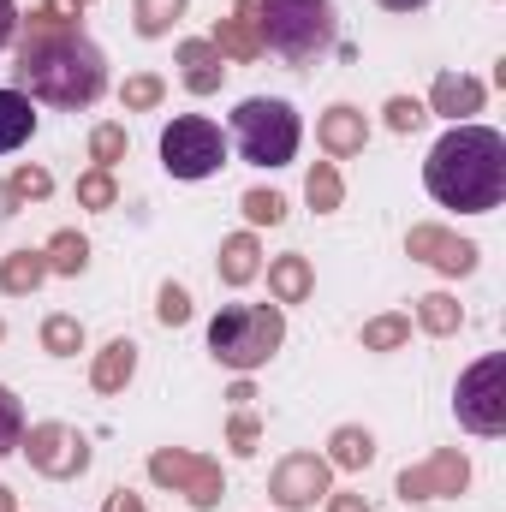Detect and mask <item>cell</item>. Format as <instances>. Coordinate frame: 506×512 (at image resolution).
Listing matches in <instances>:
<instances>
[{"label": "cell", "mask_w": 506, "mask_h": 512, "mask_svg": "<svg viewBox=\"0 0 506 512\" xmlns=\"http://www.w3.org/2000/svg\"><path fill=\"white\" fill-rule=\"evenodd\" d=\"M423 185L441 209L489 215L506 197V137L495 126H453L435 137L423 161Z\"/></svg>", "instance_id": "obj_1"}, {"label": "cell", "mask_w": 506, "mask_h": 512, "mask_svg": "<svg viewBox=\"0 0 506 512\" xmlns=\"http://www.w3.org/2000/svg\"><path fill=\"white\" fill-rule=\"evenodd\" d=\"M12 90H24L30 102L48 108H90L108 90V60L84 30H54V36H24L18 42V66H12Z\"/></svg>", "instance_id": "obj_2"}, {"label": "cell", "mask_w": 506, "mask_h": 512, "mask_svg": "<svg viewBox=\"0 0 506 512\" xmlns=\"http://www.w3.org/2000/svg\"><path fill=\"white\" fill-rule=\"evenodd\" d=\"M286 346V310L280 304H227L215 322H209V352L215 364L251 376L262 370L274 352Z\"/></svg>", "instance_id": "obj_3"}, {"label": "cell", "mask_w": 506, "mask_h": 512, "mask_svg": "<svg viewBox=\"0 0 506 512\" xmlns=\"http://www.w3.org/2000/svg\"><path fill=\"white\" fill-rule=\"evenodd\" d=\"M256 36L280 60H316L334 42V0H262Z\"/></svg>", "instance_id": "obj_4"}, {"label": "cell", "mask_w": 506, "mask_h": 512, "mask_svg": "<svg viewBox=\"0 0 506 512\" xmlns=\"http://www.w3.org/2000/svg\"><path fill=\"white\" fill-rule=\"evenodd\" d=\"M298 137H304V126H298L292 102H280V96H245L233 108V149L251 167H286L298 155Z\"/></svg>", "instance_id": "obj_5"}, {"label": "cell", "mask_w": 506, "mask_h": 512, "mask_svg": "<svg viewBox=\"0 0 506 512\" xmlns=\"http://www.w3.org/2000/svg\"><path fill=\"white\" fill-rule=\"evenodd\" d=\"M453 417H459L471 435H483V441L506 435V358L501 352L477 358V364L459 376V387H453Z\"/></svg>", "instance_id": "obj_6"}, {"label": "cell", "mask_w": 506, "mask_h": 512, "mask_svg": "<svg viewBox=\"0 0 506 512\" xmlns=\"http://www.w3.org/2000/svg\"><path fill=\"white\" fill-rule=\"evenodd\" d=\"M161 167L173 179H209V173H221L227 167V137H221V126L203 120V114H179L173 126L161 131Z\"/></svg>", "instance_id": "obj_7"}, {"label": "cell", "mask_w": 506, "mask_h": 512, "mask_svg": "<svg viewBox=\"0 0 506 512\" xmlns=\"http://www.w3.org/2000/svg\"><path fill=\"white\" fill-rule=\"evenodd\" d=\"M149 483L185 495L197 512L221 507V495H227L221 459H209V453H185V447H155V453H149Z\"/></svg>", "instance_id": "obj_8"}, {"label": "cell", "mask_w": 506, "mask_h": 512, "mask_svg": "<svg viewBox=\"0 0 506 512\" xmlns=\"http://www.w3.org/2000/svg\"><path fill=\"white\" fill-rule=\"evenodd\" d=\"M18 447H24L30 471L48 477V483H72V477L90 471V435L72 429V423H36V429H24Z\"/></svg>", "instance_id": "obj_9"}, {"label": "cell", "mask_w": 506, "mask_h": 512, "mask_svg": "<svg viewBox=\"0 0 506 512\" xmlns=\"http://www.w3.org/2000/svg\"><path fill=\"white\" fill-rule=\"evenodd\" d=\"M393 489H399V501H405V507H411V501H453V495H465V489H471V459H465L459 447H435L429 459L405 465Z\"/></svg>", "instance_id": "obj_10"}, {"label": "cell", "mask_w": 506, "mask_h": 512, "mask_svg": "<svg viewBox=\"0 0 506 512\" xmlns=\"http://www.w3.org/2000/svg\"><path fill=\"white\" fill-rule=\"evenodd\" d=\"M328 477H334V465L322 453H286L268 477V501L280 512H310L328 495Z\"/></svg>", "instance_id": "obj_11"}, {"label": "cell", "mask_w": 506, "mask_h": 512, "mask_svg": "<svg viewBox=\"0 0 506 512\" xmlns=\"http://www.w3.org/2000/svg\"><path fill=\"white\" fill-rule=\"evenodd\" d=\"M405 256H417V262H429L435 274H453V280H459V274H471V268H477V256H483V251H477L471 239H459L453 227L417 221V227L405 233Z\"/></svg>", "instance_id": "obj_12"}, {"label": "cell", "mask_w": 506, "mask_h": 512, "mask_svg": "<svg viewBox=\"0 0 506 512\" xmlns=\"http://www.w3.org/2000/svg\"><path fill=\"white\" fill-rule=\"evenodd\" d=\"M483 102H489L483 78L441 72V78L429 84V114H441V120H453V126H471V114H483Z\"/></svg>", "instance_id": "obj_13"}, {"label": "cell", "mask_w": 506, "mask_h": 512, "mask_svg": "<svg viewBox=\"0 0 506 512\" xmlns=\"http://www.w3.org/2000/svg\"><path fill=\"white\" fill-rule=\"evenodd\" d=\"M316 143H322L334 161H352V155H364V143H370V120H364V108H352V102H334V108L316 120Z\"/></svg>", "instance_id": "obj_14"}, {"label": "cell", "mask_w": 506, "mask_h": 512, "mask_svg": "<svg viewBox=\"0 0 506 512\" xmlns=\"http://www.w3.org/2000/svg\"><path fill=\"white\" fill-rule=\"evenodd\" d=\"M173 60H179V84H185L191 96H215L221 78H227V60H221V48H215L209 36H185Z\"/></svg>", "instance_id": "obj_15"}, {"label": "cell", "mask_w": 506, "mask_h": 512, "mask_svg": "<svg viewBox=\"0 0 506 512\" xmlns=\"http://www.w3.org/2000/svg\"><path fill=\"white\" fill-rule=\"evenodd\" d=\"M131 376H137V346L120 334V340H108V346L96 352V364H90V387L114 399V393H126L131 387Z\"/></svg>", "instance_id": "obj_16"}, {"label": "cell", "mask_w": 506, "mask_h": 512, "mask_svg": "<svg viewBox=\"0 0 506 512\" xmlns=\"http://www.w3.org/2000/svg\"><path fill=\"white\" fill-rule=\"evenodd\" d=\"M268 292H274V304H304L310 292H316V268H310V256L286 251L268 262Z\"/></svg>", "instance_id": "obj_17"}, {"label": "cell", "mask_w": 506, "mask_h": 512, "mask_svg": "<svg viewBox=\"0 0 506 512\" xmlns=\"http://www.w3.org/2000/svg\"><path fill=\"white\" fill-rule=\"evenodd\" d=\"M334 471H370L376 465V435L364 429V423H340L334 435H328V453H322Z\"/></svg>", "instance_id": "obj_18"}, {"label": "cell", "mask_w": 506, "mask_h": 512, "mask_svg": "<svg viewBox=\"0 0 506 512\" xmlns=\"http://www.w3.org/2000/svg\"><path fill=\"white\" fill-rule=\"evenodd\" d=\"M215 268H221V286H251L256 274H262V245H256V233H233V239H221Z\"/></svg>", "instance_id": "obj_19"}, {"label": "cell", "mask_w": 506, "mask_h": 512, "mask_svg": "<svg viewBox=\"0 0 506 512\" xmlns=\"http://www.w3.org/2000/svg\"><path fill=\"white\" fill-rule=\"evenodd\" d=\"M42 280H48V256H42V251H30V245H24V251L0 256V292H6V298H30Z\"/></svg>", "instance_id": "obj_20"}, {"label": "cell", "mask_w": 506, "mask_h": 512, "mask_svg": "<svg viewBox=\"0 0 506 512\" xmlns=\"http://www.w3.org/2000/svg\"><path fill=\"white\" fill-rule=\"evenodd\" d=\"M36 137V102L24 90H0V155L24 149Z\"/></svg>", "instance_id": "obj_21"}, {"label": "cell", "mask_w": 506, "mask_h": 512, "mask_svg": "<svg viewBox=\"0 0 506 512\" xmlns=\"http://www.w3.org/2000/svg\"><path fill=\"white\" fill-rule=\"evenodd\" d=\"M209 42L221 48V60H239V66H251V60L268 54V48H262V36H256V24H251V18H239V12H233V18H221Z\"/></svg>", "instance_id": "obj_22"}, {"label": "cell", "mask_w": 506, "mask_h": 512, "mask_svg": "<svg viewBox=\"0 0 506 512\" xmlns=\"http://www.w3.org/2000/svg\"><path fill=\"white\" fill-rule=\"evenodd\" d=\"M42 256H48V274H60V280H78V274L90 268V239H84L78 227H60V233L42 245Z\"/></svg>", "instance_id": "obj_23"}, {"label": "cell", "mask_w": 506, "mask_h": 512, "mask_svg": "<svg viewBox=\"0 0 506 512\" xmlns=\"http://www.w3.org/2000/svg\"><path fill=\"white\" fill-rule=\"evenodd\" d=\"M417 328L435 334V340H447V334L465 328V304H459L453 292H423V298H417Z\"/></svg>", "instance_id": "obj_24"}, {"label": "cell", "mask_w": 506, "mask_h": 512, "mask_svg": "<svg viewBox=\"0 0 506 512\" xmlns=\"http://www.w3.org/2000/svg\"><path fill=\"white\" fill-rule=\"evenodd\" d=\"M304 203H310L316 215H334V209L346 203V179H340L334 161H316V167L304 173Z\"/></svg>", "instance_id": "obj_25"}, {"label": "cell", "mask_w": 506, "mask_h": 512, "mask_svg": "<svg viewBox=\"0 0 506 512\" xmlns=\"http://www.w3.org/2000/svg\"><path fill=\"white\" fill-rule=\"evenodd\" d=\"M42 352H48V358H78V352H84V322L66 316V310H54V316L42 322Z\"/></svg>", "instance_id": "obj_26"}, {"label": "cell", "mask_w": 506, "mask_h": 512, "mask_svg": "<svg viewBox=\"0 0 506 512\" xmlns=\"http://www.w3.org/2000/svg\"><path fill=\"white\" fill-rule=\"evenodd\" d=\"M185 6H191V0H137V6H131V24H137V36L155 42V36H167V30L185 18Z\"/></svg>", "instance_id": "obj_27"}, {"label": "cell", "mask_w": 506, "mask_h": 512, "mask_svg": "<svg viewBox=\"0 0 506 512\" xmlns=\"http://www.w3.org/2000/svg\"><path fill=\"white\" fill-rule=\"evenodd\" d=\"M405 340H411V316H399V310L364 322V352H399Z\"/></svg>", "instance_id": "obj_28"}, {"label": "cell", "mask_w": 506, "mask_h": 512, "mask_svg": "<svg viewBox=\"0 0 506 512\" xmlns=\"http://www.w3.org/2000/svg\"><path fill=\"white\" fill-rule=\"evenodd\" d=\"M167 102V84L155 78V72H131L126 84H120V108L126 114H149V108H161Z\"/></svg>", "instance_id": "obj_29"}, {"label": "cell", "mask_w": 506, "mask_h": 512, "mask_svg": "<svg viewBox=\"0 0 506 512\" xmlns=\"http://www.w3.org/2000/svg\"><path fill=\"white\" fill-rule=\"evenodd\" d=\"M126 149H131V137H126L120 120H102V126L90 131V161H96V167H108V173H114V167L126 161Z\"/></svg>", "instance_id": "obj_30"}, {"label": "cell", "mask_w": 506, "mask_h": 512, "mask_svg": "<svg viewBox=\"0 0 506 512\" xmlns=\"http://www.w3.org/2000/svg\"><path fill=\"white\" fill-rule=\"evenodd\" d=\"M78 203H84V209H96V215H108V209L120 203V179H114L108 167H90V173L78 179Z\"/></svg>", "instance_id": "obj_31"}, {"label": "cell", "mask_w": 506, "mask_h": 512, "mask_svg": "<svg viewBox=\"0 0 506 512\" xmlns=\"http://www.w3.org/2000/svg\"><path fill=\"white\" fill-rule=\"evenodd\" d=\"M6 191H12V203H42V197H54V173L36 167V161H24V167L6 179Z\"/></svg>", "instance_id": "obj_32"}, {"label": "cell", "mask_w": 506, "mask_h": 512, "mask_svg": "<svg viewBox=\"0 0 506 512\" xmlns=\"http://www.w3.org/2000/svg\"><path fill=\"white\" fill-rule=\"evenodd\" d=\"M239 209H245L251 227H280V221H286V197H280V191H262V185L239 197Z\"/></svg>", "instance_id": "obj_33"}, {"label": "cell", "mask_w": 506, "mask_h": 512, "mask_svg": "<svg viewBox=\"0 0 506 512\" xmlns=\"http://www.w3.org/2000/svg\"><path fill=\"white\" fill-rule=\"evenodd\" d=\"M155 322H161V328H185V322H191V292H185L179 280H167V286L155 292Z\"/></svg>", "instance_id": "obj_34"}, {"label": "cell", "mask_w": 506, "mask_h": 512, "mask_svg": "<svg viewBox=\"0 0 506 512\" xmlns=\"http://www.w3.org/2000/svg\"><path fill=\"white\" fill-rule=\"evenodd\" d=\"M381 120H387V131H399V137H411V131H423V120H429V108H423L417 96H387V108H381Z\"/></svg>", "instance_id": "obj_35"}, {"label": "cell", "mask_w": 506, "mask_h": 512, "mask_svg": "<svg viewBox=\"0 0 506 512\" xmlns=\"http://www.w3.org/2000/svg\"><path fill=\"white\" fill-rule=\"evenodd\" d=\"M227 447H233L239 459H251L256 447H262V417H256L251 405H245V411H233V423H227Z\"/></svg>", "instance_id": "obj_36"}, {"label": "cell", "mask_w": 506, "mask_h": 512, "mask_svg": "<svg viewBox=\"0 0 506 512\" xmlns=\"http://www.w3.org/2000/svg\"><path fill=\"white\" fill-rule=\"evenodd\" d=\"M18 441H24V405H18V393H12V387L0 382V459H6Z\"/></svg>", "instance_id": "obj_37"}, {"label": "cell", "mask_w": 506, "mask_h": 512, "mask_svg": "<svg viewBox=\"0 0 506 512\" xmlns=\"http://www.w3.org/2000/svg\"><path fill=\"white\" fill-rule=\"evenodd\" d=\"M102 512H143V495H131V489H114V495L102 501Z\"/></svg>", "instance_id": "obj_38"}, {"label": "cell", "mask_w": 506, "mask_h": 512, "mask_svg": "<svg viewBox=\"0 0 506 512\" xmlns=\"http://www.w3.org/2000/svg\"><path fill=\"white\" fill-rule=\"evenodd\" d=\"M328 512H376V507H370L364 495H334V489H328Z\"/></svg>", "instance_id": "obj_39"}, {"label": "cell", "mask_w": 506, "mask_h": 512, "mask_svg": "<svg viewBox=\"0 0 506 512\" xmlns=\"http://www.w3.org/2000/svg\"><path fill=\"white\" fill-rule=\"evenodd\" d=\"M42 6H48L54 18H66V24H78V18H84V0H42Z\"/></svg>", "instance_id": "obj_40"}, {"label": "cell", "mask_w": 506, "mask_h": 512, "mask_svg": "<svg viewBox=\"0 0 506 512\" xmlns=\"http://www.w3.org/2000/svg\"><path fill=\"white\" fill-rule=\"evenodd\" d=\"M12 36H18V6H12V0H0V48H6Z\"/></svg>", "instance_id": "obj_41"}, {"label": "cell", "mask_w": 506, "mask_h": 512, "mask_svg": "<svg viewBox=\"0 0 506 512\" xmlns=\"http://www.w3.org/2000/svg\"><path fill=\"white\" fill-rule=\"evenodd\" d=\"M227 399H233V405H239V411H245V405H251V399H256V387L245 382V376H239V382H233V393H227Z\"/></svg>", "instance_id": "obj_42"}, {"label": "cell", "mask_w": 506, "mask_h": 512, "mask_svg": "<svg viewBox=\"0 0 506 512\" xmlns=\"http://www.w3.org/2000/svg\"><path fill=\"white\" fill-rule=\"evenodd\" d=\"M376 6H387V12H423L429 0H376Z\"/></svg>", "instance_id": "obj_43"}, {"label": "cell", "mask_w": 506, "mask_h": 512, "mask_svg": "<svg viewBox=\"0 0 506 512\" xmlns=\"http://www.w3.org/2000/svg\"><path fill=\"white\" fill-rule=\"evenodd\" d=\"M6 215H18V203H12V191H6V179H0V221Z\"/></svg>", "instance_id": "obj_44"}, {"label": "cell", "mask_w": 506, "mask_h": 512, "mask_svg": "<svg viewBox=\"0 0 506 512\" xmlns=\"http://www.w3.org/2000/svg\"><path fill=\"white\" fill-rule=\"evenodd\" d=\"M0 512H18V501H12V489L0 483Z\"/></svg>", "instance_id": "obj_45"}, {"label": "cell", "mask_w": 506, "mask_h": 512, "mask_svg": "<svg viewBox=\"0 0 506 512\" xmlns=\"http://www.w3.org/2000/svg\"><path fill=\"white\" fill-rule=\"evenodd\" d=\"M0 340H6V322H0Z\"/></svg>", "instance_id": "obj_46"}, {"label": "cell", "mask_w": 506, "mask_h": 512, "mask_svg": "<svg viewBox=\"0 0 506 512\" xmlns=\"http://www.w3.org/2000/svg\"><path fill=\"white\" fill-rule=\"evenodd\" d=\"M84 6H90V0H84Z\"/></svg>", "instance_id": "obj_47"}]
</instances>
